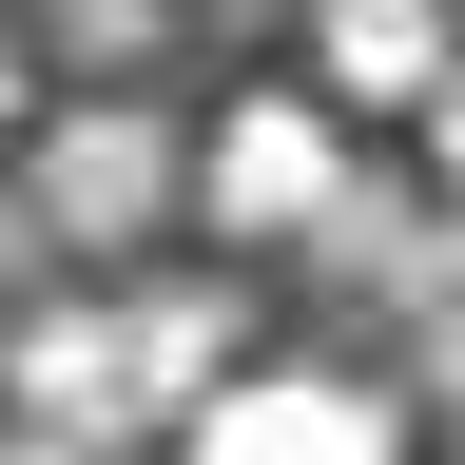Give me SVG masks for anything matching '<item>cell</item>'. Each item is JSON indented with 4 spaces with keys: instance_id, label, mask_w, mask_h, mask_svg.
Listing matches in <instances>:
<instances>
[{
    "instance_id": "1",
    "label": "cell",
    "mask_w": 465,
    "mask_h": 465,
    "mask_svg": "<svg viewBox=\"0 0 465 465\" xmlns=\"http://www.w3.org/2000/svg\"><path fill=\"white\" fill-rule=\"evenodd\" d=\"M330 194H349V97L330 78H252L194 136V213L213 232H330Z\"/></svg>"
},
{
    "instance_id": "2",
    "label": "cell",
    "mask_w": 465,
    "mask_h": 465,
    "mask_svg": "<svg viewBox=\"0 0 465 465\" xmlns=\"http://www.w3.org/2000/svg\"><path fill=\"white\" fill-rule=\"evenodd\" d=\"M174 446L194 465H407V407L369 369H232L174 407Z\"/></svg>"
},
{
    "instance_id": "3",
    "label": "cell",
    "mask_w": 465,
    "mask_h": 465,
    "mask_svg": "<svg viewBox=\"0 0 465 465\" xmlns=\"http://www.w3.org/2000/svg\"><path fill=\"white\" fill-rule=\"evenodd\" d=\"M174 194H194V155H174L136 97H78V116L39 136V213H58V232H97V252H116V232H155Z\"/></svg>"
},
{
    "instance_id": "4",
    "label": "cell",
    "mask_w": 465,
    "mask_h": 465,
    "mask_svg": "<svg viewBox=\"0 0 465 465\" xmlns=\"http://www.w3.org/2000/svg\"><path fill=\"white\" fill-rule=\"evenodd\" d=\"M232 311H252V291H194V272H174V291H136V311H116V388H136V407L232 388V369H252V330H232Z\"/></svg>"
},
{
    "instance_id": "5",
    "label": "cell",
    "mask_w": 465,
    "mask_h": 465,
    "mask_svg": "<svg viewBox=\"0 0 465 465\" xmlns=\"http://www.w3.org/2000/svg\"><path fill=\"white\" fill-rule=\"evenodd\" d=\"M311 78H330L349 116H369V97L427 116V97L465 78V58H446V0H330V20H311Z\"/></svg>"
},
{
    "instance_id": "6",
    "label": "cell",
    "mask_w": 465,
    "mask_h": 465,
    "mask_svg": "<svg viewBox=\"0 0 465 465\" xmlns=\"http://www.w3.org/2000/svg\"><path fill=\"white\" fill-rule=\"evenodd\" d=\"M427 155H446V194H465V78H446V97H427Z\"/></svg>"
},
{
    "instance_id": "7",
    "label": "cell",
    "mask_w": 465,
    "mask_h": 465,
    "mask_svg": "<svg viewBox=\"0 0 465 465\" xmlns=\"http://www.w3.org/2000/svg\"><path fill=\"white\" fill-rule=\"evenodd\" d=\"M427 369H446V388H465V291H446V311H427Z\"/></svg>"
},
{
    "instance_id": "8",
    "label": "cell",
    "mask_w": 465,
    "mask_h": 465,
    "mask_svg": "<svg viewBox=\"0 0 465 465\" xmlns=\"http://www.w3.org/2000/svg\"><path fill=\"white\" fill-rule=\"evenodd\" d=\"M0 116H20V39H0Z\"/></svg>"
}]
</instances>
